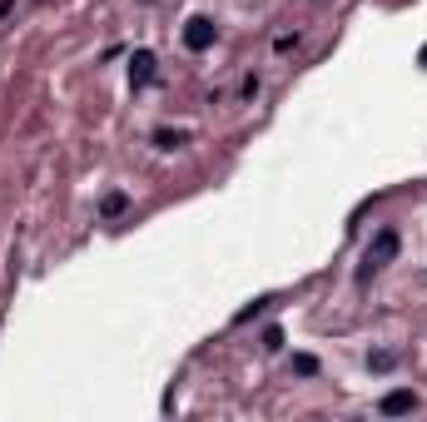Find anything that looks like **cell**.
<instances>
[{
	"mask_svg": "<svg viewBox=\"0 0 427 422\" xmlns=\"http://www.w3.org/2000/svg\"><path fill=\"white\" fill-rule=\"evenodd\" d=\"M393 258H398V233H393V228H383V233L368 243V253H363V278H368V273H378V268H383V263H393Z\"/></svg>",
	"mask_w": 427,
	"mask_h": 422,
	"instance_id": "cell-1",
	"label": "cell"
},
{
	"mask_svg": "<svg viewBox=\"0 0 427 422\" xmlns=\"http://www.w3.org/2000/svg\"><path fill=\"white\" fill-rule=\"evenodd\" d=\"M378 413H383V418H403V413H418V393L398 388V393H388V398L378 403Z\"/></svg>",
	"mask_w": 427,
	"mask_h": 422,
	"instance_id": "cell-2",
	"label": "cell"
},
{
	"mask_svg": "<svg viewBox=\"0 0 427 422\" xmlns=\"http://www.w3.org/2000/svg\"><path fill=\"white\" fill-rule=\"evenodd\" d=\"M184 45H189V50H209V45H214V20H209V15H194V20H189Z\"/></svg>",
	"mask_w": 427,
	"mask_h": 422,
	"instance_id": "cell-3",
	"label": "cell"
},
{
	"mask_svg": "<svg viewBox=\"0 0 427 422\" xmlns=\"http://www.w3.org/2000/svg\"><path fill=\"white\" fill-rule=\"evenodd\" d=\"M129 80H134V85H149V80H154V55H149V50H134V60H129Z\"/></svg>",
	"mask_w": 427,
	"mask_h": 422,
	"instance_id": "cell-4",
	"label": "cell"
},
{
	"mask_svg": "<svg viewBox=\"0 0 427 422\" xmlns=\"http://www.w3.org/2000/svg\"><path fill=\"white\" fill-rule=\"evenodd\" d=\"M124 204H129L124 194H109V199H105V218H114V213H124Z\"/></svg>",
	"mask_w": 427,
	"mask_h": 422,
	"instance_id": "cell-5",
	"label": "cell"
},
{
	"mask_svg": "<svg viewBox=\"0 0 427 422\" xmlns=\"http://www.w3.org/2000/svg\"><path fill=\"white\" fill-rule=\"evenodd\" d=\"M154 139H159V149H174V144H184V134H169V129H159Z\"/></svg>",
	"mask_w": 427,
	"mask_h": 422,
	"instance_id": "cell-6",
	"label": "cell"
},
{
	"mask_svg": "<svg viewBox=\"0 0 427 422\" xmlns=\"http://www.w3.org/2000/svg\"><path fill=\"white\" fill-rule=\"evenodd\" d=\"M293 373H303V378H308V373H318V363H313V358H293Z\"/></svg>",
	"mask_w": 427,
	"mask_h": 422,
	"instance_id": "cell-7",
	"label": "cell"
},
{
	"mask_svg": "<svg viewBox=\"0 0 427 422\" xmlns=\"http://www.w3.org/2000/svg\"><path fill=\"white\" fill-rule=\"evenodd\" d=\"M423 65H427V50H423Z\"/></svg>",
	"mask_w": 427,
	"mask_h": 422,
	"instance_id": "cell-8",
	"label": "cell"
}]
</instances>
